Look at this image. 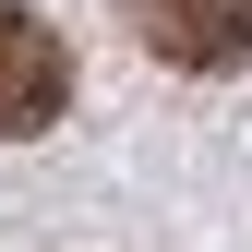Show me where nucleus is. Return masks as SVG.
Returning a JSON list of instances; mask_svg holds the SVG:
<instances>
[{
    "instance_id": "obj_1",
    "label": "nucleus",
    "mask_w": 252,
    "mask_h": 252,
    "mask_svg": "<svg viewBox=\"0 0 252 252\" xmlns=\"http://www.w3.org/2000/svg\"><path fill=\"white\" fill-rule=\"evenodd\" d=\"M60 108H72V48H60L24 0H0V144L48 132Z\"/></svg>"
},
{
    "instance_id": "obj_2",
    "label": "nucleus",
    "mask_w": 252,
    "mask_h": 252,
    "mask_svg": "<svg viewBox=\"0 0 252 252\" xmlns=\"http://www.w3.org/2000/svg\"><path fill=\"white\" fill-rule=\"evenodd\" d=\"M132 36L168 72H240L252 60V0H132Z\"/></svg>"
}]
</instances>
